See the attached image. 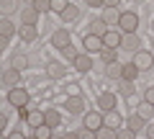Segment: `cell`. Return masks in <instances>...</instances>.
Returning <instances> with one entry per match:
<instances>
[{"label":"cell","mask_w":154,"mask_h":139,"mask_svg":"<svg viewBox=\"0 0 154 139\" xmlns=\"http://www.w3.org/2000/svg\"><path fill=\"white\" fill-rule=\"evenodd\" d=\"M28 139H36V137H28Z\"/></svg>","instance_id":"681fc988"},{"label":"cell","mask_w":154,"mask_h":139,"mask_svg":"<svg viewBox=\"0 0 154 139\" xmlns=\"http://www.w3.org/2000/svg\"><path fill=\"white\" fill-rule=\"evenodd\" d=\"M59 52H62V54H64V57H67V59H72V62H75V57H77V54H80V52H77V49H75V44H67V46H64V49H59Z\"/></svg>","instance_id":"836d02e7"},{"label":"cell","mask_w":154,"mask_h":139,"mask_svg":"<svg viewBox=\"0 0 154 139\" xmlns=\"http://www.w3.org/2000/svg\"><path fill=\"white\" fill-rule=\"evenodd\" d=\"M116 139H136V131H131V129H116Z\"/></svg>","instance_id":"d6a6232c"},{"label":"cell","mask_w":154,"mask_h":139,"mask_svg":"<svg viewBox=\"0 0 154 139\" xmlns=\"http://www.w3.org/2000/svg\"><path fill=\"white\" fill-rule=\"evenodd\" d=\"M105 75L113 80H121L123 77V65H118V62H110V65H105Z\"/></svg>","instance_id":"ac0fdd59"},{"label":"cell","mask_w":154,"mask_h":139,"mask_svg":"<svg viewBox=\"0 0 154 139\" xmlns=\"http://www.w3.org/2000/svg\"><path fill=\"white\" fill-rule=\"evenodd\" d=\"M8 139H26V137H23L21 131H11V137H8Z\"/></svg>","instance_id":"7bdbcfd3"},{"label":"cell","mask_w":154,"mask_h":139,"mask_svg":"<svg viewBox=\"0 0 154 139\" xmlns=\"http://www.w3.org/2000/svg\"><path fill=\"white\" fill-rule=\"evenodd\" d=\"M116 57H118V49H100V59H103L105 65H110V62H118Z\"/></svg>","instance_id":"f1b7e54d"},{"label":"cell","mask_w":154,"mask_h":139,"mask_svg":"<svg viewBox=\"0 0 154 139\" xmlns=\"http://www.w3.org/2000/svg\"><path fill=\"white\" fill-rule=\"evenodd\" d=\"M59 121H62V116L57 111H44V124L49 129H54V126H59Z\"/></svg>","instance_id":"603a6c76"},{"label":"cell","mask_w":154,"mask_h":139,"mask_svg":"<svg viewBox=\"0 0 154 139\" xmlns=\"http://www.w3.org/2000/svg\"><path fill=\"white\" fill-rule=\"evenodd\" d=\"M18 36H21L26 44H31V41H36L38 28H36V26H21V28H18Z\"/></svg>","instance_id":"2e32d148"},{"label":"cell","mask_w":154,"mask_h":139,"mask_svg":"<svg viewBox=\"0 0 154 139\" xmlns=\"http://www.w3.org/2000/svg\"><path fill=\"white\" fill-rule=\"evenodd\" d=\"M64 72H67V70H64L62 65H57V62H51V65H49V77L62 80V77H64Z\"/></svg>","instance_id":"4316f807"},{"label":"cell","mask_w":154,"mask_h":139,"mask_svg":"<svg viewBox=\"0 0 154 139\" xmlns=\"http://www.w3.org/2000/svg\"><path fill=\"white\" fill-rule=\"evenodd\" d=\"M16 5H18V0H0V13H3V18H11L16 13Z\"/></svg>","instance_id":"ffe728a7"},{"label":"cell","mask_w":154,"mask_h":139,"mask_svg":"<svg viewBox=\"0 0 154 139\" xmlns=\"http://www.w3.org/2000/svg\"><path fill=\"white\" fill-rule=\"evenodd\" d=\"M82 126H85V129H90V131H98V129H103V126H105V121H103V113H98V111H90V113H85V121H82Z\"/></svg>","instance_id":"277c9868"},{"label":"cell","mask_w":154,"mask_h":139,"mask_svg":"<svg viewBox=\"0 0 154 139\" xmlns=\"http://www.w3.org/2000/svg\"><path fill=\"white\" fill-rule=\"evenodd\" d=\"M26 121L31 124L33 129H38V126H41V124H44V111H31V113H28V116H26Z\"/></svg>","instance_id":"d4e9b609"},{"label":"cell","mask_w":154,"mask_h":139,"mask_svg":"<svg viewBox=\"0 0 154 139\" xmlns=\"http://www.w3.org/2000/svg\"><path fill=\"white\" fill-rule=\"evenodd\" d=\"M8 46H11V39H5V36H0V52H3V49H8Z\"/></svg>","instance_id":"f35d334b"},{"label":"cell","mask_w":154,"mask_h":139,"mask_svg":"<svg viewBox=\"0 0 154 139\" xmlns=\"http://www.w3.org/2000/svg\"><path fill=\"white\" fill-rule=\"evenodd\" d=\"M49 139H62V137H54V134H51V137H49Z\"/></svg>","instance_id":"7dc6e473"},{"label":"cell","mask_w":154,"mask_h":139,"mask_svg":"<svg viewBox=\"0 0 154 139\" xmlns=\"http://www.w3.org/2000/svg\"><path fill=\"white\" fill-rule=\"evenodd\" d=\"M82 46H85L88 52H98V54H100V49H105V46H103V39H100V36H93V33H88V36L82 39Z\"/></svg>","instance_id":"30bf717a"},{"label":"cell","mask_w":154,"mask_h":139,"mask_svg":"<svg viewBox=\"0 0 154 139\" xmlns=\"http://www.w3.org/2000/svg\"><path fill=\"white\" fill-rule=\"evenodd\" d=\"M26 3H28V5H33V3H36V0H26Z\"/></svg>","instance_id":"bcb514c9"},{"label":"cell","mask_w":154,"mask_h":139,"mask_svg":"<svg viewBox=\"0 0 154 139\" xmlns=\"http://www.w3.org/2000/svg\"><path fill=\"white\" fill-rule=\"evenodd\" d=\"M90 33H93V36H100V39H103L105 33H108V26H105V21H103V18H98V21H93V23H90Z\"/></svg>","instance_id":"d6986e66"},{"label":"cell","mask_w":154,"mask_h":139,"mask_svg":"<svg viewBox=\"0 0 154 139\" xmlns=\"http://www.w3.org/2000/svg\"><path fill=\"white\" fill-rule=\"evenodd\" d=\"M121 39H123V33H121V31L108 28V33L103 36V46H105V49H118V46H121Z\"/></svg>","instance_id":"8992f818"},{"label":"cell","mask_w":154,"mask_h":139,"mask_svg":"<svg viewBox=\"0 0 154 139\" xmlns=\"http://www.w3.org/2000/svg\"><path fill=\"white\" fill-rule=\"evenodd\" d=\"M72 65H75L77 72H90V70H93V57L90 54H77Z\"/></svg>","instance_id":"9c48e42d"},{"label":"cell","mask_w":154,"mask_h":139,"mask_svg":"<svg viewBox=\"0 0 154 139\" xmlns=\"http://www.w3.org/2000/svg\"><path fill=\"white\" fill-rule=\"evenodd\" d=\"M118 3H121V0H103L105 8H118Z\"/></svg>","instance_id":"ab89813d"},{"label":"cell","mask_w":154,"mask_h":139,"mask_svg":"<svg viewBox=\"0 0 154 139\" xmlns=\"http://www.w3.org/2000/svg\"><path fill=\"white\" fill-rule=\"evenodd\" d=\"M144 126H146V118H141L139 113H131V118H128V129H131V131H141Z\"/></svg>","instance_id":"7402d4cb"},{"label":"cell","mask_w":154,"mask_h":139,"mask_svg":"<svg viewBox=\"0 0 154 139\" xmlns=\"http://www.w3.org/2000/svg\"><path fill=\"white\" fill-rule=\"evenodd\" d=\"M118 18H121V13L116 11V8H103V21H105V26H118Z\"/></svg>","instance_id":"e0dca14e"},{"label":"cell","mask_w":154,"mask_h":139,"mask_svg":"<svg viewBox=\"0 0 154 139\" xmlns=\"http://www.w3.org/2000/svg\"><path fill=\"white\" fill-rule=\"evenodd\" d=\"M116 103H118L116 93H100L98 95V108L100 111H116Z\"/></svg>","instance_id":"52a82bcc"},{"label":"cell","mask_w":154,"mask_h":139,"mask_svg":"<svg viewBox=\"0 0 154 139\" xmlns=\"http://www.w3.org/2000/svg\"><path fill=\"white\" fill-rule=\"evenodd\" d=\"M5 126H8V116H5V113H0V131H3Z\"/></svg>","instance_id":"60d3db41"},{"label":"cell","mask_w":154,"mask_h":139,"mask_svg":"<svg viewBox=\"0 0 154 139\" xmlns=\"http://www.w3.org/2000/svg\"><path fill=\"white\" fill-rule=\"evenodd\" d=\"M103 121H105V126L108 129H121V124H123V118H121V113L118 111H105V116H103Z\"/></svg>","instance_id":"4fadbf2b"},{"label":"cell","mask_w":154,"mask_h":139,"mask_svg":"<svg viewBox=\"0 0 154 139\" xmlns=\"http://www.w3.org/2000/svg\"><path fill=\"white\" fill-rule=\"evenodd\" d=\"M11 67H13V70H18V72L26 70V67H28V57H26V54H16V57L11 59Z\"/></svg>","instance_id":"484cf974"},{"label":"cell","mask_w":154,"mask_h":139,"mask_svg":"<svg viewBox=\"0 0 154 139\" xmlns=\"http://www.w3.org/2000/svg\"><path fill=\"white\" fill-rule=\"evenodd\" d=\"M51 44H54L57 49H64L67 44H72V33L67 31V28H57V31L51 33Z\"/></svg>","instance_id":"5b68a950"},{"label":"cell","mask_w":154,"mask_h":139,"mask_svg":"<svg viewBox=\"0 0 154 139\" xmlns=\"http://www.w3.org/2000/svg\"><path fill=\"white\" fill-rule=\"evenodd\" d=\"M146 137H149V139H154V124H152V126L146 129Z\"/></svg>","instance_id":"f6af8a7d"},{"label":"cell","mask_w":154,"mask_h":139,"mask_svg":"<svg viewBox=\"0 0 154 139\" xmlns=\"http://www.w3.org/2000/svg\"><path fill=\"white\" fill-rule=\"evenodd\" d=\"M95 139H116V131H113V129H108V126H103V129L95 131Z\"/></svg>","instance_id":"4dcf8cb0"},{"label":"cell","mask_w":154,"mask_h":139,"mask_svg":"<svg viewBox=\"0 0 154 139\" xmlns=\"http://www.w3.org/2000/svg\"><path fill=\"white\" fill-rule=\"evenodd\" d=\"M118 28H121L123 33H136V28H139V16H136L134 11L121 13V18H118Z\"/></svg>","instance_id":"7a4b0ae2"},{"label":"cell","mask_w":154,"mask_h":139,"mask_svg":"<svg viewBox=\"0 0 154 139\" xmlns=\"http://www.w3.org/2000/svg\"><path fill=\"white\" fill-rule=\"evenodd\" d=\"M33 8H36L38 13H49V11H51V0H36Z\"/></svg>","instance_id":"1f68e13d"},{"label":"cell","mask_w":154,"mask_h":139,"mask_svg":"<svg viewBox=\"0 0 154 139\" xmlns=\"http://www.w3.org/2000/svg\"><path fill=\"white\" fill-rule=\"evenodd\" d=\"M33 137H36V139H49L51 137V129L46 126V124H41L38 129H33Z\"/></svg>","instance_id":"f546056e"},{"label":"cell","mask_w":154,"mask_h":139,"mask_svg":"<svg viewBox=\"0 0 154 139\" xmlns=\"http://www.w3.org/2000/svg\"><path fill=\"white\" fill-rule=\"evenodd\" d=\"M67 5H69L67 0H51V11H57V13H62Z\"/></svg>","instance_id":"d590c367"},{"label":"cell","mask_w":154,"mask_h":139,"mask_svg":"<svg viewBox=\"0 0 154 139\" xmlns=\"http://www.w3.org/2000/svg\"><path fill=\"white\" fill-rule=\"evenodd\" d=\"M121 46H123V49H128V52H134V54H136V52L141 49V39H139L136 33H123V39H121Z\"/></svg>","instance_id":"ba28073f"},{"label":"cell","mask_w":154,"mask_h":139,"mask_svg":"<svg viewBox=\"0 0 154 139\" xmlns=\"http://www.w3.org/2000/svg\"><path fill=\"white\" fill-rule=\"evenodd\" d=\"M3 83H5V88L11 90V88H18V83H21V72H18V70H5V72H3Z\"/></svg>","instance_id":"7c38bea8"},{"label":"cell","mask_w":154,"mask_h":139,"mask_svg":"<svg viewBox=\"0 0 154 139\" xmlns=\"http://www.w3.org/2000/svg\"><path fill=\"white\" fill-rule=\"evenodd\" d=\"M121 93H123V95H131V93H134V83H128V80H121Z\"/></svg>","instance_id":"8d00e7d4"},{"label":"cell","mask_w":154,"mask_h":139,"mask_svg":"<svg viewBox=\"0 0 154 139\" xmlns=\"http://www.w3.org/2000/svg\"><path fill=\"white\" fill-rule=\"evenodd\" d=\"M88 5H93V8H105L103 0H88Z\"/></svg>","instance_id":"b9f144b4"},{"label":"cell","mask_w":154,"mask_h":139,"mask_svg":"<svg viewBox=\"0 0 154 139\" xmlns=\"http://www.w3.org/2000/svg\"><path fill=\"white\" fill-rule=\"evenodd\" d=\"M77 16H80V8H75V5H72V3H69V5H67L64 11L59 13V18H62V21H64V23H72V21H75V18H77Z\"/></svg>","instance_id":"44dd1931"},{"label":"cell","mask_w":154,"mask_h":139,"mask_svg":"<svg viewBox=\"0 0 154 139\" xmlns=\"http://www.w3.org/2000/svg\"><path fill=\"white\" fill-rule=\"evenodd\" d=\"M136 77H139V70L134 67V62H128V65H123V77H121V80H128V83H134Z\"/></svg>","instance_id":"cb8c5ba5"},{"label":"cell","mask_w":154,"mask_h":139,"mask_svg":"<svg viewBox=\"0 0 154 139\" xmlns=\"http://www.w3.org/2000/svg\"><path fill=\"white\" fill-rule=\"evenodd\" d=\"M82 108H85V100L80 98V95H69L67 98V111L75 116V113H82Z\"/></svg>","instance_id":"9a60e30c"},{"label":"cell","mask_w":154,"mask_h":139,"mask_svg":"<svg viewBox=\"0 0 154 139\" xmlns=\"http://www.w3.org/2000/svg\"><path fill=\"white\" fill-rule=\"evenodd\" d=\"M152 65H154V57H152V52H144V49H139L136 54H134V67H136L139 72L149 70Z\"/></svg>","instance_id":"3957f363"},{"label":"cell","mask_w":154,"mask_h":139,"mask_svg":"<svg viewBox=\"0 0 154 139\" xmlns=\"http://www.w3.org/2000/svg\"><path fill=\"white\" fill-rule=\"evenodd\" d=\"M18 33V28H16V23L11 21V18H0V36H5V39H13Z\"/></svg>","instance_id":"5bb4252c"},{"label":"cell","mask_w":154,"mask_h":139,"mask_svg":"<svg viewBox=\"0 0 154 139\" xmlns=\"http://www.w3.org/2000/svg\"><path fill=\"white\" fill-rule=\"evenodd\" d=\"M144 100H146V103H152V106H154V88H149V90H146V95H144Z\"/></svg>","instance_id":"74e56055"},{"label":"cell","mask_w":154,"mask_h":139,"mask_svg":"<svg viewBox=\"0 0 154 139\" xmlns=\"http://www.w3.org/2000/svg\"><path fill=\"white\" fill-rule=\"evenodd\" d=\"M28 100H31V93H28V90H23V88H11L8 90V103H11V106L26 108Z\"/></svg>","instance_id":"6da1fadb"},{"label":"cell","mask_w":154,"mask_h":139,"mask_svg":"<svg viewBox=\"0 0 154 139\" xmlns=\"http://www.w3.org/2000/svg\"><path fill=\"white\" fill-rule=\"evenodd\" d=\"M36 21H38V11L33 5H28V8L21 11V23L23 26H36Z\"/></svg>","instance_id":"8fae6325"},{"label":"cell","mask_w":154,"mask_h":139,"mask_svg":"<svg viewBox=\"0 0 154 139\" xmlns=\"http://www.w3.org/2000/svg\"><path fill=\"white\" fill-rule=\"evenodd\" d=\"M62 139H77V131H67V134H64Z\"/></svg>","instance_id":"ee69618b"},{"label":"cell","mask_w":154,"mask_h":139,"mask_svg":"<svg viewBox=\"0 0 154 139\" xmlns=\"http://www.w3.org/2000/svg\"><path fill=\"white\" fill-rule=\"evenodd\" d=\"M0 139H5V137H3V131H0Z\"/></svg>","instance_id":"c3c4849f"},{"label":"cell","mask_w":154,"mask_h":139,"mask_svg":"<svg viewBox=\"0 0 154 139\" xmlns=\"http://www.w3.org/2000/svg\"><path fill=\"white\" fill-rule=\"evenodd\" d=\"M77 139H95V131H90V129H77Z\"/></svg>","instance_id":"e575fe53"},{"label":"cell","mask_w":154,"mask_h":139,"mask_svg":"<svg viewBox=\"0 0 154 139\" xmlns=\"http://www.w3.org/2000/svg\"><path fill=\"white\" fill-rule=\"evenodd\" d=\"M136 113H139V116H141V118H152V116H154V106H152V103H146V100H144L141 106L136 108Z\"/></svg>","instance_id":"83f0119b"}]
</instances>
